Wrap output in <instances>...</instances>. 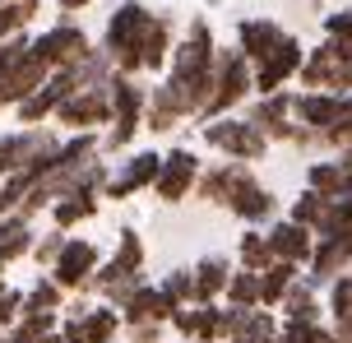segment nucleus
<instances>
[{"mask_svg": "<svg viewBox=\"0 0 352 343\" xmlns=\"http://www.w3.org/2000/svg\"><path fill=\"white\" fill-rule=\"evenodd\" d=\"M278 209H283L278 195H274V190H269L260 177H250L246 186H241V190L228 199V214L236 218L241 228H269V223L278 218Z\"/></svg>", "mask_w": 352, "mask_h": 343, "instance_id": "nucleus-17", "label": "nucleus"}, {"mask_svg": "<svg viewBox=\"0 0 352 343\" xmlns=\"http://www.w3.org/2000/svg\"><path fill=\"white\" fill-rule=\"evenodd\" d=\"M343 102L348 93H329V89H292V121L306 130H324L343 116Z\"/></svg>", "mask_w": 352, "mask_h": 343, "instance_id": "nucleus-16", "label": "nucleus"}, {"mask_svg": "<svg viewBox=\"0 0 352 343\" xmlns=\"http://www.w3.org/2000/svg\"><path fill=\"white\" fill-rule=\"evenodd\" d=\"M167 329L186 343H223V302H181Z\"/></svg>", "mask_w": 352, "mask_h": 343, "instance_id": "nucleus-15", "label": "nucleus"}, {"mask_svg": "<svg viewBox=\"0 0 352 343\" xmlns=\"http://www.w3.org/2000/svg\"><path fill=\"white\" fill-rule=\"evenodd\" d=\"M306 186H311V190H320L324 199H348L352 195V172L338 163L334 153H329V158L306 163Z\"/></svg>", "mask_w": 352, "mask_h": 343, "instance_id": "nucleus-26", "label": "nucleus"}, {"mask_svg": "<svg viewBox=\"0 0 352 343\" xmlns=\"http://www.w3.org/2000/svg\"><path fill=\"white\" fill-rule=\"evenodd\" d=\"M111 260H116L121 269H135V274L148 265V246H144L140 228H121V232H116V251H111Z\"/></svg>", "mask_w": 352, "mask_h": 343, "instance_id": "nucleus-33", "label": "nucleus"}, {"mask_svg": "<svg viewBox=\"0 0 352 343\" xmlns=\"http://www.w3.org/2000/svg\"><path fill=\"white\" fill-rule=\"evenodd\" d=\"M246 116L269 135L274 148H292L297 140V121H292V89H274V93H255Z\"/></svg>", "mask_w": 352, "mask_h": 343, "instance_id": "nucleus-11", "label": "nucleus"}, {"mask_svg": "<svg viewBox=\"0 0 352 343\" xmlns=\"http://www.w3.org/2000/svg\"><path fill=\"white\" fill-rule=\"evenodd\" d=\"M5 288H10V274H0V292H5Z\"/></svg>", "mask_w": 352, "mask_h": 343, "instance_id": "nucleus-45", "label": "nucleus"}, {"mask_svg": "<svg viewBox=\"0 0 352 343\" xmlns=\"http://www.w3.org/2000/svg\"><path fill=\"white\" fill-rule=\"evenodd\" d=\"M324 214H329V199L320 195V190H311V186H301L297 195H292V204H287V218L301 223V228H311V232L320 228V218H324Z\"/></svg>", "mask_w": 352, "mask_h": 343, "instance_id": "nucleus-31", "label": "nucleus"}, {"mask_svg": "<svg viewBox=\"0 0 352 343\" xmlns=\"http://www.w3.org/2000/svg\"><path fill=\"white\" fill-rule=\"evenodd\" d=\"M255 177L250 163H236V158H218V163H204L199 177H195V199L199 204H213V209H228V199Z\"/></svg>", "mask_w": 352, "mask_h": 343, "instance_id": "nucleus-13", "label": "nucleus"}, {"mask_svg": "<svg viewBox=\"0 0 352 343\" xmlns=\"http://www.w3.org/2000/svg\"><path fill=\"white\" fill-rule=\"evenodd\" d=\"M148 23H153V10L144 5V0H121L102 23V47L107 60H111V70L121 74H140V47H144V33H148Z\"/></svg>", "mask_w": 352, "mask_h": 343, "instance_id": "nucleus-4", "label": "nucleus"}, {"mask_svg": "<svg viewBox=\"0 0 352 343\" xmlns=\"http://www.w3.org/2000/svg\"><path fill=\"white\" fill-rule=\"evenodd\" d=\"M301 60H306V42L297 33H283L278 47L264 56V60H255V93H274V89L297 84Z\"/></svg>", "mask_w": 352, "mask_h": 343, "instance_id": "nucleus-14", "label": "nucleus"}, {"mask_svg": "<svg viewBox=\"0 0 352 343\" xmlns=\"http://www.w3.org/2000/svg\"><path fill=\"white\" fill-rule=\"evenodd\" d=\"M250 98H255V65L241 56V47H236V42H232V47H223V42H218V60H213V89H209V102H204V111L195 116V126H204V121L223 116V111H241Z\"/></svg>", "mask_w": 352, "mask_h": 343, "instance_id": "nucleus-3", "label": "nucleus"}, {"mask_svg": "<svg viewBox=\"0 0 352 343\" xmlns=\"http://www.w3.org/2000/svg\"><path fill=\"white\" fill-rule=\"evenodd\" d=\"M278 320H306V325L329 320V311H324V292L311 288V283L297 274V283H292V288H287V297L278 302Z\"/></svg>", "mask_w": 352, "mask_h": 343, "instance_id": "nucleus-24", "label": "nucleus"}, {"mask_svg": "<svg viewBox=\"0 0 352 343\" xmlns=\"http://www.w3.org/2000/svg\"><path fill=\"white\" fill-rule=\"evenodd\" d=\"M107 93H111V121L102 130V153H125L144 135V102H148V89L140 84V74H107Z\"/></svg>", "mask_w": 352, "mask_h": 343, "instance_id": "nucleus-2", "label": "nucleus"}, {"mask_svg": "<svg viewBox=\"0 0 352 343\" xmlns=\"http://www.w3.org/2000/svg\"><path fill=\"white\" fill-rule=\"evenodd\" d=\"M334 158H338V163H343V167H348V172H352V144H343V148H334Z\"/></svg>", "mask_w": 352, "mask_h": 343, "instance_id": "nucleus-42", "label": "nucleus"}, {"mask_svg": "<svg viewBox=\"0 0 352 343\" xmlns=\"http://www.w3.org/2000/svg\"><path fill=\"white\" fill-rule=\"evenodd\" d=\"M232 269H236L232 255H218V251L199 255V260L190 265V274H195V302H223V288H228Z\"/></svg>", "mask_w": 352, "mask_h": 343, "instance_id": "nucleus-22", "label": "nucleus"}, {"mask_svg": "<svg viewBox=\"0 0 352 343\" xmlns=\"http://www.w3.org/2000/svg\"><path fill=\"white\" fill-rule=\"evenodd\" d=\"M172 47H176V19L167 10H153V23L144 33V47H140V74H153L158 79L172 60Z\"/></svg>", "mask_w": 352, "mask_h": 343, "instance_id": "nucleus-21", "label": "nucleus"}, {"mask_svg": "<svg viewBox=\"0 0 352 343\" xmlns=\"http://www.w3.org/2000/svg\"><path fill=\"white\" fill-rule=\"evenodd\" d=\"M297 89H329V93H352V60L334 52V42L320 37L316 47H306V60L297 70Z\"/></svg>", "mask_w": 352, "mask_h": 343, "instance_id": "nucleus-9", "label": "nucleus"}, {"mask_svg": "<svg viewBox=\"0 0 352 343\" xmlns=\"http://www.w3.org/2000/svg\"><path fill=\"white\" fill-rule=\"evenodd\" d=\"M264 236H269L274 260H287V265H306L311 251H316V232H311V228H301V223H292L287 214L274 218V223L264 228Z\"/></svg>", "mask_w": 352, "mask_h": 343, "instance_id": "nucleus-20", "label": "nucleus"}, {"mask_svg": "<svg viewBox=\"0 0 352 343\" xmlns=\"http://www.w3.org/2000/svg\"><path fill=\"white\" fill-rule=\"evenodd\" d=\"M199 167H204V158H199L195 148H186V144L167 148V153H162V167H158V181H153L158 204H181V199H190Z\"/></svg>", "mask_w": 352, "mask_h": 343, "instance_id": "nucleus-12", "label": "nucleus"}, {"mask_svg": "<svg viewBox=\"0 0 352 343\" xmlns=\"http://www.w3.org/2000/svg\"><path fill=\"white\" fill-rule=\"evenodd\" d=\"M329 329H334L338 343H352V311L348 316H329Z\"/></svg>", "mask_w": 352, "mask_h": 343, "instance_id": "nucleus-40", "label": "nucleus"}, {"mask_svg": "<svg viewBox=\"0 0 352 343\" xmlns=\"http://www.w3.org/2000/svg\"><path fill=\"white\" fill-rule=\"evenodd\" d=\"M93 47V37H88V28L79 23V19L70 14H56L42 33H33V52L52 65V70H65V65H74L79 56Z\"/></svg>", "mask_w": 352, "mask_h": 343, "instance_id": "nucleus-6", "label": "nucleus"}, {"mask_svg": "<svg viewBox=\"0 0 352 343\" xmlns=\"http://www.w3.org/2000/svg\"><path fill=\"white\" fill-rule=\"evenodd\" d=\"M0 334H5V329H0Z\"/></svg>", "mask_w": 352, "mask_h": 343, "instance_id": "nucleus-48", "label": "nucleus"}, {"mask_svg": "<svg viewBox=\"0 0 352 343\" xmlns=\"http://www.w3.org/2000/svg\"><path fill=\"white\" fill-rule=\"evenodd\" d=\"M213 60H218V37H213V23L204 14H190L186 33L176 37V47H172L167 70H162V79L181 93V102H186V111H190V121L204 111V102H209Z\"/></svg>", "mask_w": 352, "mask_h": 343, "instance_id": "nucleus-1", "label": "nucleus"}, {"mask_svg": "<svg viewBox=\"0 0 352 343\" xmlns=\"http://www.w3.org/2000/svg\"><path fill=\"white\" fill-rule=\"evenodd\" d=\"M320 33H324V42H334V52L343 60H352V0L320 14Z\"/></svg>", "mask_w": 352, "mask_h": 343, "instance_id": "nucleus-28", "label": "nucleus"}, {"mask_svg": "<svg viewBox=\"0 0 352 343\" xmlns=\"http://www.w3.org/2000/svg\"><path fill=\"white\" fill-rule=\"evenodd\" d=\"M158 288L172 297L176 307H181V302H195V274H190V265H176V269H167V274L158 278Z\"/></svg>", "mask_w": 352, "mask_h": 343, "instance_id": "nucleus-37", "label": "nucleus"}, {"mask_svg": "<svg viewBox=\"0 0 352 343\" xmlns=\"http://www.w3.org/2000/svg\"><path fill=\"white\" fill-rule=\"evenodd\" d=\"M172 343H186V339H172Z\"/></svg>", "mask_w": 352, "mask_h": 343, "instance_id": "nucleus-47", "label": "nucleus"}, {"mask_svg": "<svg viewBox=\"0 0 352 343\" xmlns=\"http://www.w3.org/2000/svg\"><path fill=\"white\" fill-rule=\"evenodd\" d=\"M223 302H228V307H260V274L236 265L232 278H228V288H223Z\"/></svg>", "mask_w": 352, "mask_h": 343, "instance_id": "nucleus-32", "label": "nucleus"}, {"mask_svg": "<svg viewBox=\"0 0 352 343\" xmlns=\"http://www.w3.org/2000/svg\"><path fill=\"white\" fill-rule=\"evenodd\" d=\"M162 334H167V325H162V320H144V325H125L121 339L125 343H162Z\"/></svg>", "mask_w": 352, "mask_h": 343, "instance_id": "nucleus-39", "label": "nucleus"}, {"mask_svg": "<svg viewBox=\"0 0 352 343\" xmlns=\"http://www.w3.org/2000/svg\"><path fill=\"white\" fill-rule=\"evenodd\" d=\"M283 33H287V28H283L274 14H246V19H236L232 42H236V47H241V56L255 65V60H264V56L283 42Z\"/></svg>", "mask_w": 352, "mask_h": 343, "instance_id": "nucleus-19", "label": "nucleus"}, {"mask_svg": "<svg viewBox=\"0 0 352 343\" xmlns=\"http://www.w3.org/2000/svg\"><path fill=\"white\" fill-rule=\"evenodd\" d=\"M316 236H348L352 241V195L348 199H329V214L320 218Z\"/></svg>", "mask_w": 352, "mask_h": 343, "instance_id": "nucleus-35", "label": "nucleus"}, {"mask_svg": "<svg viewBox=\"0 0 352 343\" xmlns=\"http://www.w3.org/2000/svg\"><path fill=\"white\" fill-rule=\"evenodd\" d=\"M158 167H162V153L158 148H135V153H125L121 167H111V177L102 186V199H135L144 190H153V181H158Z\"/></svg>", "mask_w": 352, "mask_h": 343, "instance_id": "nucleus-10", "label": "nucleus"}, {"mask_svg": "<svg viewBox=\"0 0 352 343\" xmlns=\"http://www.w3.org/2000/svg\"><path fill=\"white\" fill-rule=\"evenodd\" d=\"M65 236H70V232H60V228H47V232H37V236H33V251H28V260H33L37 269H52V260L60 255Z\"/></svg>", "mask_w": 352, "mask_h": 343, "instance_id": "nucleus-36", "label": "nucleus"}, {"mask_svg": "<svg viewBox=\"0 0 352 343\" xmlns=\"http://www.w3.org/2000/svg\"><path fill=\"white\" fill-rule=\"evenodd\" d=\"M278 343H338L329 320H316V325H306V320H283V334Z\"/></svg>", "mask_w": 352, "mask_h": 343, "instance_id": "nucleus-34", "label": "nucleus"}, {"mask_svg": "<svg viewBox=\"0 0 352 343\" xmlns=\"http://www.w3.org/2000/svg\"><path fill=\"white\" fill-rule=\"evenodd\" d=\"M0 343H10V339H5V334H0Z\"/></svg>", "mask_w": 352, "mask_h": 343, "instance_id": "nucleus-46", "label": "nucleus"}, {"mask_svg": "<svg viewBox=\"0 0 352 343\" xmlns=\"http://www.w3.org/2000/svg\"><path fill=\"white\" fill-rule=\"evenodd\" d=\"M98 209H102V195L98 190H70V195L52 199L47 218H52V228H60V232H74L79 223H93Z\"/></svg>", "mask_w": 352, "mask_h": 343, "instance_id": "nucleus-23", "label": "nucleus"}, {"mask_svg": "<svg viewBox=\"0 0 352 343\" xmlns=\"http://www.w3.org/2000/svg\"><path fill=\"white\" fill-rule=\"evenodd\" d=\"M33 343H60V329H56V334H42V339H33Z\"/></svg>", "mask_w": 352, "mask_h": 343, "instance_id": "nucleus-43", "label": "nucleus"}, {"mask_svg": "<svg viewBox=\"0 0 352 343\" xmlns=\"http://www.w3.org/2000/svg\"><path fill=\"white\" fill-rule=\"evenodd\" d=\"M181 121H190V111L181 102V93L158 74V84H148V102H144V130L148 135H172Z\"/></svg>", "mask_w": 352, "mask_h": 343, "instance_id": "nucleus-18", "label": "nucleus"}, {"mask_svg": "<svg viewBox=\"0 0 352 343\" xmlns=\"http://www.w3.org/2000/svg\"><path fill=\"white\" fill-rule=\"evenodd\" d=\"M33 218H23V214H5L0 218V274L10 269L14 260H28V251H33Z\"/></svg>", "mask_w": 352, "mask_h": 343, "instance_id": "nucleus-25", "label": "nucleus"}, {"mask_svg": "<svg viewBox=\"0 0 352 343\" xmlns=\"http://www.w3.org/2000/svg\"><path fill=\"white\" fill-rule=\"evenodd\" d=\"M204 5H209V10H223V5H228V0H204Z\"/></svg>", "mask_w": 352, "mask_h": 343, "instance_id": "nucleus-44", "label": "nucleus"}, {"mask_svg": "<svg viewBox=\"0 0 352 343\" xmlns=\"http://www.w3.org/2000/svg\"><path fill=\"white\" fill-rule=\"evenodd\" d=\"M199 140L204 148H213L218 158H236V163H264L269 158V135H264L255 121H250L246 111H223V116H213L199 126Z\"/></svg>", "mask_w": 352, "mask_h": 343, "instance_id": "nucleus-5", "label": "nucleus"}, {"mask_svg": "<svg viewBox=\"0 0 352 343\" xmlns=\"http://www.w3.org/2000/svg\"><path fill=\"white\" fill-rule=\"evenodd\" d=\"M236 265H241V269H255V274L274 265V251H269L264 228H246V232L236 236Z\"/></svg>", "mask_w": 352, "mask_h": 343, "instance_id": "nucleus-30", "label": "nucleus"}, {"mask_svg": "<svg viewBox=\"0 0 352 343\" xmlns=\"http://www.w3.org/2000/svg\"><path fill=\"white\" fill-rule=\"evenodd\" d=\"M297 274H301V265H287V260H274L269 269H260V307L278 311V302L287 297V288L297 283Z\"/></svg>", "mask_w": 352, "mask_h": 343, "instance_id": "nucleus-27", "label": "nucleus"}, {"mask_svg": "<svg viewBox=\"0 0 352 343\" xmlns=\"http://www.w3.org/2000/svg\"><path fill=\"white\" fill-rule=\"evenodd\" d=\"M98 265H102V246H98V241H88V236H65V246H60V255L52 260V269H47V274H52L70 297H74V292H84V297H88V283H93Z\"/></svg>", "mask_w": 352, "mask_h": 343, "instance_id": "nucleus-7", "label": "nucleus"}, {"mask_svg": "<svg viewBox=\"0 0 352 343\" xmlns=\"http://www.w3.org/2000/svg\"><path fill=\"white\" fill-rule=\"evenodd\" d=\"M65 302H70V292L60 288V283H56L47 269L37 274L28 288H23V311H60Z\"/></svg>", "mask_w": 352, "mask_h": 343, "instance_id": "nucleus-29", "label": "nucleus"}, {"mask_svg": "<svg viewBox=\"0 0 352 343\" xmlns=\"http://www.w3.org/2000/svg\"><path fill=\"white\" fill-rule=\"evenodd\" d=\"M19 316H23V288H14V283H10V288L0 292V329H10Z\"/></svg>", "mask_w": 352, "mask_h": 343, "instance_id": "nucleus-38", "label": "nucleus"}, {"mask_svg": "<svg viewBox=\"0 0 352 343\" xmlns=\"http://www.w3.org/2000/svg\"><path fill=\"white\" fill-rule=\"evenodd\" d=\"M93 5V0H56V14H70V19H79Z\"/></svg>", "mask_w": 352, "mask_h": 343, "instance_id": "nucleus-41", "label": "nucleus"}, {"mask_svg": "<svg viewBox=\"0 0 352 343\" xmlns=\"http://www.w3.org/2000/svg\"><path fill=\"white\" fill-rule=\"evenodd\" d=\"M56 126L65 130H107V121H111V93H107V84H79V89L56 107L52 116Z\"/></svg>", "mask_w": 352, "mask_h": 343, "instance_id": "nucleus-8", "label": "nucleus"}]
</instances>
